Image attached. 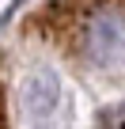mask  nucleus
<instances>
[{"label": "nucleus", "instance_id": "1", "mask_svg": "<svg viewBox=\"0 0 125 129\" xmlns=\"http://www.w3.org/2000/svg\"><path fill=\"white\" fill-rule=\"evenodd\" d=\"M121 42H125V15L114 12V8L99 12V15L84 27V49H87V57L99 61V64L110 61V57L117 53Z\"/></svg>", "mask_w": 125, "mask_h": 129}, {"label": "nucleus", "instance_id": "2", "mask_svg": "<svg viewBox=\"0 0 125 129\" xmlns=\"http://www.w3.org/2000/svg\"><path fill=\"white\" fill-rule=\"evenodd\" d=\"M57 103V76L53 72H34L27 84H23V110L30 118H42L49 114Z\"/></svg>", "mask_w": 125, "mask_h": 129}, {"label": "nucleus", "instance_id": "3", "mask_svg": "<svg viewBox=\"0 0 125 129\" xmlns=\"http://www.w3.org/2000/svg\"><path fill=\"white\" fill-rule=\"evenodd\" d=\"M8 125V95H4V87H0V129Z\"/></svg>", "mask_w": 125, "mask_h": 129}]
</instances>
